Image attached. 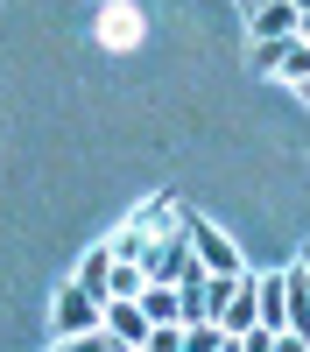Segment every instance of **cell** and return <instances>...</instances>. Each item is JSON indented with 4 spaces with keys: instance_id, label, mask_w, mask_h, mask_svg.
<instances>
[{
    "instance_id": "cell-8",
    "label": "cell",
    "mask_w": 310,
    "mask_h": 352,
    "mask_svg": "<svg viewBox=\"0 0 310 352\" xmlns=\"http://www.w3.org/2000/svg\"><path fill=\"white\" fill-rule=\"evenodd\" d=\"M78 282H85V289H92V296L106 303V296H113V247H106V254H85V268H78Z\"/></svg>"
},
{
    "instance_id": "cell-16",
    "label": "cell",
    "mask_w": 310,
    "mask_h": 352,
    "mask_svg": "<svg viewBox=\"0 0 310 352\" xmlns=\"http://www.w3.org/2000/svg\"><path fill=\"white\" fill-rule=\"evenodd\" d=\"M296 92H303V99H310V78H303V85H296Z\"/></svg>"
},
{
    "instance_id": "cell-17",
    "label": "cell",
    "mask_w": 310,
    "mask_h": 352,
    "mask_svg": "<svg viewBox=\"0 0 310 352\" xmlns=\"http://www.w3.org/2000/svg\"><path fill=\"white\" fill-rule=\"evenodd\" d=\"M296 8H303V14H310V0H296Z\"/></svg>"
},
{
    "instance_id": "cell-12",
    "label": "cell",
    "mask_w": 310,
    "mask_h": 352,
    "mask_svg": "<svg viewBox=\"0 0 310 352\" xmlns=\"http://www.w3.org/2000/svg\"><path fill=\"white\" fill-rule=\"evenodd\" d=\"M106 36H113V43H127V36H134V14H127V8H113V14H106Z\"/></svg>"
},
{
    "instance_id": "cell-10",
    "label": "cell",
    "mask_w": 310,
    "mask_h": 352,
    "mask_svg": "<svg viewBox=\"0 0 310 352\" xmlns=\"http://www.w3.org/2000/svg\"><path fill=\"white\" fill-rule=\"evenodd\" d=\"M148 289V261H113V296H141Z\"/></svg>"
},
{
    "instance_id": "cell-13",
    "label": "cell",
    "mask_w": 310,
    "mask_h": 352,
    "mask_svg": "<svg viewBox=\"0 0 310 352\" xmlns=\"http://www.w3.org/2000/svg\"><path fill=\"white\" fill-rule=\"evenodd\" d=\"M282 43H289V36H282ZM282 43H254V71H275L282 64Z\"/></svg>"
},
{
    "instance_id": "cell-3",
    "label": "cell",
    "mask_w": 310,
    "mask_h": 352,
    "mask_svg": "<svg viewBox=\"0 0 310 352\" xmlns=\"http://www.w3.org/2000/svg\"><path fill=\"white\" fill-rule=\"evenodd\" d=\"M190 247H197V261H205V268H219V275H240V247L225 240V232H219L212 219H190Z\"/></svg>"
},
{
    "instance_id": "cell-6",
    "label": "cell",
    "mask_w": 310,
    "mask_h": 352,
    "mask_svg": "<svg viewBox=\"0 0 310 352\" xmlns=\"http://www.w3.org/2000/svg\"><path fill=\"white\" fill-rule=\"evenodd\" d=\"M289 338L310 345V268H303V261L289 268Z\"/></svg>"
},
{
    "instance_id": "cell-5",
    "label": "cell",
    "mask_w": 310,
    "mask_h": 352,
    "mask_svg": "<svg viewBox=\"0 0 310 352\" xmlns=\"http://www.w3.org/2000/svg\"><path fill=\"white\" fill-rule=\"evenodd\" d=\"M303 28V8L296 0H268V8H254V43H282Z\"/></svg>"
},
{
    "instance_id": "cell-18",
    "label": "cell",
    "mask_w": 310,
    "mask_h": 352,
    "mask_svg": "<svg viewBox=\"0 0 310 352\" xmlns=\"http://www.w3.org/2000/svg\"><path fill=\"white\" fill-rule=\"evenodd\" d=\"M303 268H310V254H303Z\"/></svg>"
},
{
    "instance_id": "cell-11",
    "label": "cell",
    "mask_w": 310,
    "mask_h": 352,
    "mask_svg": "<svg viewBox=\"0 0 310 352\" xmlns=\"http://www.w3.org/2000/svg\"><path fill=\"white\" fill-rule=\"evenodd\" d=\"M148 345H155V352H177V345H184V324H148Z\"/></svg>"
},
{
    "instance_id": "cell-7",
    "label": "cell",
    "mask_w": 310,
    "mask_h": 352,
    "mask_svg": "<svg viewBox=\"0 0 310 352\" xmlns=\"http://www.w3.org/2000/svg\"><path fill=\"white\" fill-rule=\"evenodd\" d=\"M261 324L289 331V275H261Z\"/></svg>"
},
{
    "instance_id": "cell-4",
    "label": "cell",
    "mask_w": 310,
    "mask_h": 352,
    "mask_svg": "<svg viewBox=\"0 0 310 352\" xmlns=\"http://www.w3.org/2000/svg\"><path fill=\"white\" fill-rule=\"evenodd\" d=\"M254 317H261V282L240 275L233 282V303L219 310V324H225V338H240V331H254Z\"/></svg>"
},
{
    "instance_id": "cell-15",
    "label": "cell",
    "mask_w": 310,
    "mask_h": 352,
    "mask_svg": "<svg viewBox=\"0 0 310 352\" xmlns=\"http://www.w3.org/2000/svg\"><path fill=\"white\" fill-rule=\"evenodd\" d=\"M296 36H310V14H303V28H296Z\"/></svg>"
},
{
    "instance_id": "cell-1",
    "label": "cell",
    "mask_w": 310,
    "mask_h": 352,
    "mask_svg": "<svg viewBox=\"0 0 310 352\" xmlns=\"http://www.w3.org/2000/svg\"><path fill=\"white\" fill-rule=\"evenodd\" d=\"M99 310H106V303L92 296V289H85V282H71L64 296H56V317H49V331H56V338H78V331H106V324H99Z\"/></svg>"
},
{
    "instance_id": "cell-9",
    "label": "cell",
    "mask_w": 310,
    "mask_h": 352,
    "mask_svg": "<svg viewBox=\"0 0 310 352\" xmlns=\"http://www.w3.org/2000/svg\"><path fill=\"white\" fill-rule=\"evenodd\" d=\"M282 78H289V85H303L310 78V36H289V43H282V64H275Z\"/></svg>"
},
{
    "instance_id": "cell-2",
    "label": "cell",
    "mask_w": 310,
    "mask_h": 352,
    "mask_svg": "<svg viewBox=\"0 0 310 352\" xmlns=\"http://www.w3.org/2000/svg\"><path fill=\"white\" fill-rule=\"evenodd\" d=\"M99 324H106V338H120V345H148V310H141V296H106Z\"/></svg>"
},
{
    "instance_id": "cell-14",
    "label": "cell",
    "mask_w": 310,
    "mask_h": 352,
    "mask_svg": "<svg viewBox=\"0 0 310 352\" xmlns=\"http://www.w3.org/2000/svg\"><path fill=\"white\" fill-rule=\"evenodd\" d=\"M240 8H247V14H254V8H268V0H240Z\"/></svg>"
}]
</instances>
